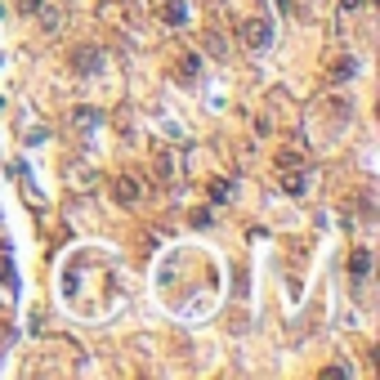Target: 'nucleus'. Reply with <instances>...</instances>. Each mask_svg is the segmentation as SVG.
Returning a JSON list of instances; mask_svg holds the SVG:
<instances>
[{"mask_svg":"<svg viewBox=\"0 0 380 380\" xmlns=\"http://www.w3.org/2000/svg\"><path fill=\"white\" fill-rule=\"evenodd\" d=\"M237 36H242L247 50H268V41H273V22H268V18H242Z\"/></svg>","mask_w":380,"mask_h":380,"instance_id":"1","label":"nucleus"},{"mask_svg":"<svg viewBox=\"0 0 380 380\" xmlns=\"http://www.w3.org/2000/svg\"><path fill=\"white\" fill-rule=\"evenodd\" d=\"M99 67H103V50H94V45H81V50L72 54V72H77V77H94Z\"/></svg>","mask_w":380,"mask_h":380,"instance_id":"2","label":"nucleus"},{"mask_svg":"<svg viewBox=\"0 0 380 380\" xmlns=\"http://www.w3.org/2000/svg\"><path fill=\"white\" fill-rule=\"evenodd\" d=\"M112 197H117L121 206H134V202L143 197V183L130 179V175H121V179H112Z\"/></svg>","mask_w":380,"mask_h":380,"instance_id":"3","label":"nucleus"},{"mask_svg":"<svg viewBox=\"0 0 380 380\" xmlns=\"http://www.w3.org/2000/svg\"><path fill=\"white\" fill-rule=\"evenodd\" d=\"M157 18H162L166 27H183V22H188V5H183V0H162Z\"/></svg>","mask_w":380,"mask_h":380,"instance_id":"4","label":"nucleus"},{"mask_svg":"<svg viewBox=\"0 0 380 380\" xmlns=\"http://www.w3.org/2000/svg\"><path fill=\"white\" fill-rule=\"evenodd\" d=\"M282 188H287V192H291V197H300V192H304V188H309V175H304V170H296V166H291V170H287V175H282Z\"/></svg>","mask_w":380,"mask_h":380,"instance_id":"5","label":"nucleus"},{"mask_svg":"<svg viewBox=\"0 0 380 380\" xmlns=\"http://www.w3.org/2000/svg\"><path fill=\"white\" fill-rule=\"evenodd\" d=\"M72 121H77V130H90V126H99V121H103V112H99V107H90V103H81L77 112H72Z\"/></svg>","mask_w":380,"mask_h":380,"instance_id":"6","label":"nucleus"},{"mask_svg":"<svg viewBox=\"0 0 380 380\" xmlns=\"http://www.w3.org/2000/svg\"><path fill=\"white\" fill-rule=\"evenodd\" d=\"M349 273H353V277H367V273H372V255H367V251H353V255H349Z\"/></svg>","mask_w":380,"mask_h":380,"instance_id":"7","label":"nucleus"},{"mask_svg":"<svg viewBox=\"0 0 380 380\" xmlns=\"http://www.w3.org/2000/svg\"><path fill=\"white\" fill-rule=\"evenodd\" d=\"M353 67H358V63H353V58L345 54V58H340L336 67H331V81H349V77H353Z\"/></svg>","mask_w":380,"mask_h":380,"instance_id":"8","label":"nucleus"},{"mask_svg":"<svg viewBox=\"0 0 380 380\" xmlns=\"http://www.w3.org/2000/svg\"><path fill=\"white\" fill-rule=\"evenodd\" d=\"M36 14H41V22H45V32H54V27H58V22H63V14H58V9H45V5H41V9H36Z\"/></svg>","mask_w":380,"mask_h":380,"instance_id":"9","label":"nucleus"},{"mask_svg":"<svg viewBox=\"0 0 380 380\" xmlns=\"http://www.w3.org/2000/svg\"><path fill=\"white\" fill-rule=\"evenodd\" d=\"M211 197H215V202H228V197H232V183H228V179H215V183H211Z\"/></svg>","mask_w":380,"mask_h":380,"instance_id":"10","label":"nucleus"},{"mask_svg":"<svg viewBox=\"0 0 380 380\" xmlns=\"http://www.w3.org/2000/svg\"><path fill=\"white\" fill-rule=\"evenodd\" d=\"M206 50H211L215 58H224V41H219V36H215V32H206Z\"/></svg>","mask_w":380,"mask_h":380,"instance_id":"11","label":"nucleus"},{"mask_svg":"<svg viewBox=\"0 0 380 380\" xmlns=\"http://www.w3.org/2000/svg\"><path fill=\"white\" fill-rule=\"evenodd\" d=\"M277 166H282V170H291V166H300V152H277Z\"/></svg>","mask_w":380,"mask_h":380,"instance_id":"12","label":"nucleus"},{"mask_svg":"<svg viewBox=\"0 0 380 380\" xmlns=\"http://www.w3.org/2000/svg\"><path fill=\"white\" fill-rule=\"evenodd\" d=\"M211 219H215L211 211H192V228H211Z\"/></svg>","mask_w":380,"mask_h":380,"instance_id":"13","label":"nucleus"},{"mask_svg":"<svg viewBox=\"0 0 380 380\" xmlns=\"http://www.w3.org/2000/svg\"><path fill=\"white\" fill-rule=\"evenodd\" d=\"M14 277V264H9V255H0V282H9Z\"/></svg>","mask_w":380,"mask_h":380,"instance_id":"14","label":"nucleus"},{"mask_svg":"<svg viewBox=\"0 0 380 380\" xmlns=\"http://www.w3.org/2000/svg\"><path fill=\"white\" fill-rule=\"evenodd\" d=\"M18 9H22V14H36V9H41V0H18Z\"/></svg>","mask_w":380,"mask_h":380,"instance_id":"15","label":"nucleus"},{"mask_svg":"<svg viewBox=\"0 0 380 380\" xmlns=\"http://www.w3.org/2000/svg\"><path fill=\"white\" fill-rule=\"evenodd\" d=\"M358 5H362V0H340V9H349V14H353Z\"/></svg>","mask_w":380,"mask_h":380,"instance_id":"16","label":"nucleus"}]
</instances>
